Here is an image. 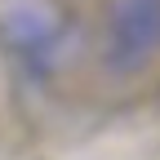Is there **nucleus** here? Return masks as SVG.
I'll use <instances>...</instances> for the list:
<instances>
[{"mask_svg": "<svg viewBox=\"0 0 160 160\" xmlns=\"http://www.w3.org/2000/svg\"><path fill=\"white\" fill-rule=\"evenodd\" d=\"M160 53V0H116L107 9L102 67L111 76H133Z\"/></svg>", "mask_w": 160, "mask_h": 160, "instance_id": "obj_2", "label": "nucleus"}, {"mask_svg": "<svg viewBox=\"0 0 160 160\" xmlns=\"http://www.w3.org/2000/svg\"><path fill=\"white\" fill-rule=\"evenodd\" d=\"M76 22L53 5H9L0 9V53L13 62V71L45 85V80L71 58Z\"/></svg>", "mask_w": 160, "mask_h": 160, "instance_id": "obj_1", "label": "nucleus"}]
</instances>
